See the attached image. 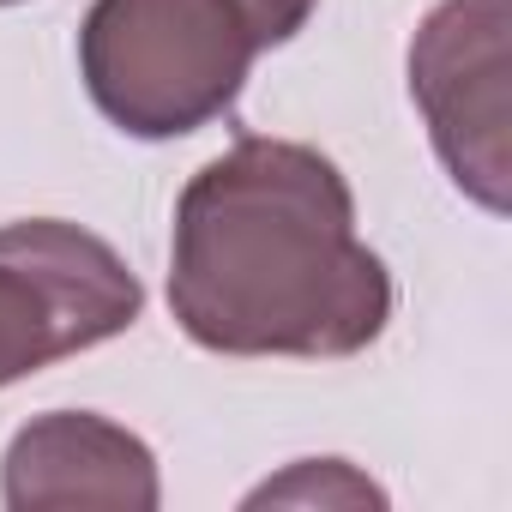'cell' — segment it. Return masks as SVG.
Segmentation results:
<instances>
[{"label": "cell", "mask_w": 512, "mask_h": 512, "mask_svg": "<svg viewBox=\"0 0 512 512\" xmlns=\"http://www.w3.org/2000/svg\"><path fill=\"white\" fill-rule=\"evenodd\" d=\"M169 314L211 356L350 362L392 326V272L350 175L302 139L241 133L193 169L169 229Z\"/></svg>", "instance_id": "obj_1"}, {"label": "cell", "mask_w": 512, "mask_h": 512, "mask_svg": "<svg viewBox=\"0 0 512 512\" xmlns=\"http://www.w3.org/2000/svg\"><path fill=\"white\" fill-rule=\"evenodd\" d=\"M235 0H91L79 79L127 139H187L223 121L260 61Z\"/></svg>", "instance_id": "obj_2"}, {"label": "cell", "mask_w": 512, "mask_h": 512, "mask_svg": "<svg viewBox=\"0 0 512 512\" xmlns=\"http://www.w3.org/2000/svg\"><path fill=\"white\" fill-rule=\"evenodd\" d=\"M139 314L145 284L103 235L67 217L0 223V392L133 332Z\"/></svg>", "instance_id": "obj_3"}, {"label": "cell", "mask_w": 512, "mask_h": 512, "mask_svg": "<svg viewBox=\"0 0 512 512\" xmlns=\"http://www.w3.org/2000/svg\"><path fill=\"white\" fill-rule=\"evenodd\" d=\"M506 31L512 0H440L410 37V103L428 121V145L452 187L482 211L512 205L506 151Z\"/></svg>", "instance_id": "obj_4"}, {"label": "cell", "mask_w": 512, "mask_h": 512, "mask_svg": "<svg viewBox=\"0 0 512 512\" xmlns=\"http://www.w3.org/2000/svg\"><path fill=\"white\" fill-rule=\"evenodd\" d=\"M0 506H13V512H55V506L157 512L163 506L157 452L133 428L97 410H43L7 440Z\"/></svg>", "instance_id": "obj_5"}, {"label": "cell", "mask_w": 512, "mask_h": 512, "mask_svg": "<svg viewBox=\"0 0 512 512\" xmlns=\"http://www.w3.org/2000/svg\"><path fill=\"white\" fill-rule=\"evenodd\" d=\"M241 506H386V488L368 482L350 458H296L284 476L260 482Z\"/></svg>", "instance_id": "obj_6"}, {"label": "cell", "mask_w": 512, "mask_h": 512, "mask_svg": "<svg viewBox=\"0 0 512 512\" xmlns=\"http://www.w3.org/2000/svg\"><path fill=\"white\" fill-rule=\"evenodd\" d=\"M235 7H241V19L253 25L260 49H284V43H296V37L308 31V19H314L320 0H235Z\"/></svg>", "instance_id": "obj_7"}, {"label": "cell", "mask_w": 512, "mask_h": 512, "mask_svg": "<svg viewBox=\"0 0 512 512\" xmlns=\"http://www.w3.org/2000/svg\"><path fill=\"white\" fill-rule=\"evenodd\" d=\"M0 7H19V0H0Z\"/></svg>", "instance_id": "obj_8"}]
</instances>
